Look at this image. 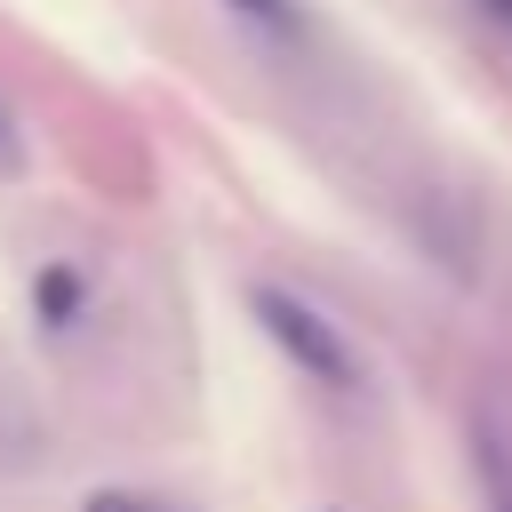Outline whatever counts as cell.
Wrapping results in <instances>:
<instances>
[{
    "instance_id": "6da1fadb",
    "label": "cell",
    "mask_w": 512,
    "mask_h": 512,
    "mask_svg": "<svg viewBox=\"0 0 512 512\" xmlns=\"http://www.w3.org/2000/svg\"><path fill=\"white\" fill-rule=\"evenodd\" d=\"M248 312H256V328L312 376V384H328V392H352L360 384V360H352V344H344V328L320 312V304H304L296 288H280V280H256L248 288Z\"/></svg>"
},
{
    "instance_id": "7a4b0ae2",
    "label": "cell",
    "mask_w": 512,
    "mask_h": 512,
    "mask_svg": "<svg viewBox=\"0 0 512 512\" xmlns=\"http://www.w3.org/2000/svg\"><path fill=\"white\" fill-rule=\"evenodd\" d=\"M32 296H40V320H48V328H72V320H80V272H72V264H48V272L32 280Z\"/></svg>"
},
{
    "instance_id": "3957f363",
    "label": "cell",
    "mask_w": 512,
    "mask_h": 512,
    "mask_svg": "<svg viewBox=\"0 0 512 512\" xmlns=\"http://www.w3.org/2000/svg\"><path fill=\"white\" fill-rule=\"evenodd\" d=\"M480 464H488V480H496V512H512V472H504V448H496L488 424H480Z\"/></svg>"
},
{
    "instance_id": "277c9868",
    "label": "cell",
    "mask_w": 512,
    "mask_h": 512,
    "mask_svg": "<svg viewBox=\"0 0 512 512\" xmlns=\"http://www.w3.org/2000/svg\"><path fill=\"white\" fill-rule=\"evenodd\" d=\"M232 8H240V16H256L264 32H296V8H288V0H232Z\"/></svg>"
},
{
    "instance_id": "5b68a950",
    "label": "cell",
    "mask_w": 512,
    "mask_h": 512,
    "mask_svg": "<svg viewBox=\"0 0 512 512\" xmlns=\"http://www.w3.org/2000/svg\"><path fill=\"white\" fill-rule=\"evenodd\" d=\"M88 512H160V504H152V496H128V488H96Z\"/></svg>"
},
{
    "instance_id": "8992f818",
    "label": "cell",
    "mask_w": 512,
    "mask_h": 512,
    "mask_svg": "<svg viewBox=\"0 0 512 512\" xmlns=\"http://www.w3.org/2000/svg\"><path fill=\"white\" fill-rule=\"evenodd\" d=\"M488 8H496V16H504V24H512V0H488Z\"/></svg>"
}]
</instances>
